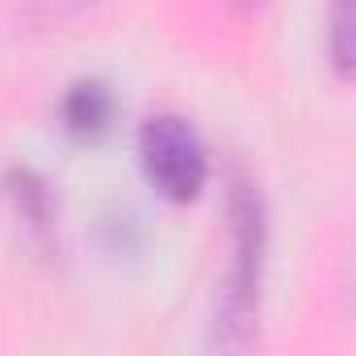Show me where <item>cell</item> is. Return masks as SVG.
I'll return each mask as SVG.
<instances>
[{"label": "cell", "instance_id": "3", "mask_svg": "<svg viewBox=\"0 0 356 356\" xmlns=\"http://www.w3.org/2000/svg\"><path fill=\"white\" fill-rule=\"evenodd\" d=\"M109 109H113V101L101 84H76L63 101V118L76 134H97L109 122Z\"/></svg>", "mask_w": 356, "mask_h": 356}, {"label": "cell", "instance_id": "1", "mask_svg": "<svg viewBox=\"0 0 356 356\" xmlns=\"http://www.w3.org/2000/svg\"><path fill=\"white\" fill-rule=\"evenodd\" d=\"M231 222H235V260L227 273V289L218 302L214 343L239 348L256 327L260 306V277H264V206L252 185H235L231 193Z\"/></svg>", "mask_w": 356, "mask_h": 356}, {"label": "cell", "instance_id": "5", "mask_svg": "<svg viewBox=\"0 0 356 356\" xmlns=\"http://www.w3.org/2000/svg\"><path fill=\"white\" fill-rule=\"evenodd\" d=\"M88 5H92V0H30V17H42L47 26H59V22L76 17Z\"/></svg>", "mask_w": 356, "mask_h": 356}, {"label": "cell", "instance_id": "6", "mask_svg": "<svg viewBox=\"0 0 356 356\" xmlns=\"http://www.w3.org/2000/svg\"><path fill=\"white\" fill-rule=\"evenodd\" d=\"M231 5H235V13L248 17V13H260V9H264V0H231Z\"/></svg>", "mask_w": 356, "mask_h": 356}, {"label": "cell", "instance_id": "4", "mask_svg": "<svg viewBox=\"0 0 356 356\" xmlns=\"http://www.w3.org/2000/svg\"><path fill=\"white\" fill-rule=\"evenodd\" d=\"M327 47H331V63H335V76H352V0H331V34H327Z\"/></svg>", "mask_w": 356, "mask_h": 356}, {"label": "cell", "instance_id": "2", "mask_svg": "<svg viewBox=\"0 0 356 356\" xmlns=\"http://www.w3.org/2000/svg\"><path fill=\"white\" fill-rule=\"evenodd\" d=\"M138 155L147 181L172 197V202H189L206 185V151L202 138L185 118H151L138 134Z\"/></svg>", "mask_w": 356, "mask_h": 356}]
</instances>
